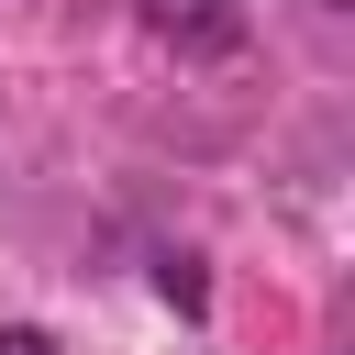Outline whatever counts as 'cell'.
<instances>
[{"label":"cell","instance_id":"1","mask_svg":"<svg viewBox=\"0 0 355 355\" xmlns=\"http://www.w3.org/2000/svg\"><path fill=\"white\" fill-rule=\"evenodd\" d=\"M144 33H166L178 55H233L244 44V0H133Z\"/></svg>","mask_w":355,"mask_h":355},{"label":"cell","instance_id":"3","mask_svg":"<svg viewBox=\"0 0 355 355\" xmlns=\"http://www.w3.org/2000/svg\"><path fill=\"white\" fill-rule=\"evenodd\" d=\"M322 11H344V0H322Z\"/></svg>","mask_w":355,"mask_h":355},{"label":"cell","instance_id":"2","mask_svg":"<svg viewBox=\"0 0 355 355\" xmlns=\"http://www.w3.org/2000/svg\"><path fill=\"white\" fill-rule=\"evenodd\" d=\"M0 355H55V344H44L33 322H0Z\"/></svg>","mask_w":355,"mask_h":355}]
</instances>
